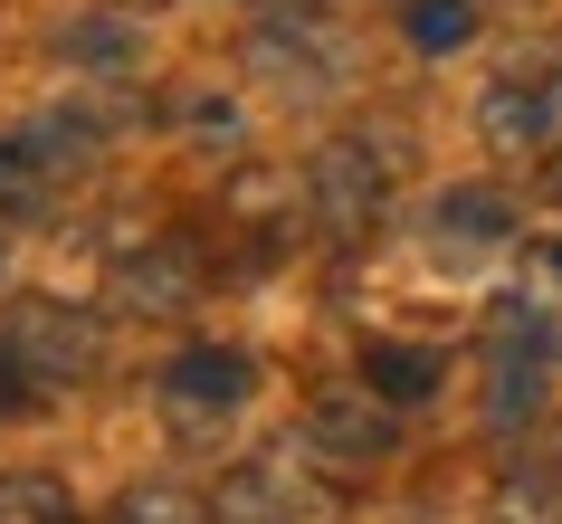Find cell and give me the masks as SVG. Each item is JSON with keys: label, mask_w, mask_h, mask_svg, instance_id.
<instances>
[{"label": "cell", "mask_w": 562, "mask_h": 524, "mask_svg": "<svg viewBox=\"0 0 562 524\" xmlns=\"http://www.w3.org/2000/svg\"><path fill=\"white\" fill-rule=\"evenodd\" d=\"M0 353H10L38 391H58V381H77L95 363V324L77 315V305H58V296H30V305H10V324H0Z\"/></svg>", "instance_id": "1"}, {"label": "cell", "mask_w": 562, "mask_h": 524, "mask_svg": "<svg viewBox=\"0 0 562 524\" xmlns=\"http://www.w3.org/2000/svg\"><path fill=\"white\" fill-rule=\"evenodd\" d=\"M248 353H229V344H191V353H172L162 363V410L172 420H229L238 401H248Z\"/></svg>", "instance_id": "2"}, {"label": "cell", "mask_w": 562, "mask_h": 524, "mask_svg": "<svg viewBox=\"0 0 562 524\" xmlns=\"http://www.w3.org/2000/svg\"><path fill=\"white\" fill-rule=\"evenodd\" d=\"M543 372H553V324L515 315V324L496 334V372H486V420H496V430L533 420V401H543Z\"/></svg>", "instance_id": "3"}, {"label": "cell", "mask_w": 562, "mask_h": 524, "mask_svg": "<svg viewBox=\"0 0 562 524\" xmlns=\"http://www.w3.org/2000/svg\"><path fill=\"white\" fill-rule=\"evenodd\" d=\"M191 287H201L191 248H134V258H115V305L124 315H181Z\"/></svg>", "instance_id": "4"}, {"label": "cell", "mask_w": 562, "mask_h": 524, "mask_svg": "<svg viewBox=\"0 0 562 524\" xmlns=\"http://www.w3.org/2000/svg\"><path fill=\"white\" fill-rule=\"evenodd\" d=\"M315 210H325L334 230H362V220L382 210V172H372L362 144H334L325 163H315Z\"/></svg>", "instance_id": "5"}, {"label": "cell", "mask_w": 562, "mask_h": 524, "mask_svg": "<svg viewBox=\"0 0 562 524\" xmlns=\"http://www.w3.org/2000/svg\"><path fill=\"white\" fill-rule=\"evenodd\" d=\"M220 524H315V495L286 487V467H238L220 487Z\"/></svg>", "instance_id": "6"}, {"label": "cell", "mask_w": 562, "mask_h": 524, "mask_svg": "<svg viewBox=\"0 0 562 524\" xmlns=\"http://www.w3.org/2000/svg\"><path fill=\"white\" fill-rule=\"evenodd\" d=\"M505 230H515V220H505L496 191H448V201H439V248L458 267H468L476 248H505Z\"/></svg>", "instance_id": "7"}, {"label": "cell", "mask_w": 562, "mask_h": 524, "mask_svg": "<svg viewBox=\"0 0 562 524\" xmlns=\"http://www.w3.org/2000/svg\"><path fill=\"white\" fill-rule=\"evenodd\" d=\"M315 438L334 458H382L391 448V410L382 401H315Z\"/></svg>", "instance_id": "8"}, {"label": "cell", "mask_w": 562, "mask_h": 524, "mask_svg": "<svg viewBox=\"0 0 562 524\" xmlns=\"http://www.w3.org/2000/svg\"><path fill=\"white\" fill-rule=\"evenodd\" d=\"M0 524H77V495L48 467H10L0 477Z\"/></svg>", "instance_id": "9"}, {"label": "cell", "mask_w": 562, "mask_h": 524, "mask_svg": "<svg viewBox=\"0 0 562 524\" xmlns=\"http://www.w3.org/2000/svg\"><path fill=\"white\" fill-rule=\"evenodd\" d=\"M429 391H439V363H429V353H411V344H382V353H372V401L419 410Z\"/></svg>", "instance_id": "10"}, {"label": "cell", "mask_w": 562, "mask_h": 524, "mask_svg": "<svg viewBox=\"0 0 562 524\" xmlns=\"http://www.w3.org/2000/svg\"><path fill=\"white\" fill-rule=\"evenodd\" d=\"M401 30H411L419 58H448V48H468L476 10H468V0H411V10H401Z\"/></svg>", "instance_id": "11"}, {"label": "cell", "mask_w": 562, "mask_h": 524, "mask_svg": "<svg viewBox=\"0 0 562 524\" xmlns=\"http://www.w3.org/2000/svg\"><path fill=\"white\" fill-rule=\"evenodd\" d=\"M486 134H496V144H543V134H553L543 87H496L486 96Z\"/></svg>", "instance_id": "12"}, {"label": "cell", "mask_w": 562, "mask_h": 524, "mask_svg": "<svg viewBox=\"0 0 562 524\" xmlns=\"http://www.w3.org/2000/svg\"><path fill=\"white\" fill-rule=\"evenodd\" d=\"M58 58H77V67H124V58H134V30H124V20H67V30H58Z\"/></svg>", "instance_id": "13"}, {"label": "cell", "mask_w": 562, "mask_h": 524, "mask_svg": "<svg viewBox=\"0 0 562 524\" xmlns=\"http://www.w3.org/2000/svg\"><path fill=\"white\" fill-rule=\"evenodd\" d=\"M105 524H201V505H191V487H124Z\"/></svg>", "instance_id": "14"}, {"label": "cell", "mask_w": 562, "mask_h": 524, "mask_svg": "<svg viewBox=\"0 0 562 524\" xmlns=\"http://www.w3.org/2000/svg\"><path fill=\"white\" fill-rule=\"evenodd\" d=\"M48 201V172L30 163V144H0V210H38Z\"/></svg>", "instance_id": "15"}, {"label": "cell", "mask_w": 562, "mask_h": 524, "mask_svg": "<svg viewBox=\"0 0 562 524\" xmlns=\"http://www.w3.org/2000/svg\"><path fill=\"white\" fill-rule=\"evenodd\" d=\"M553 201H562V163H553Z\"/></svg>", "instance_id": "16"}, {"label": "cell", "mask_w": 562, "mask_h": 524, "mask_svg": "<svg viewBox=\"0 0 562 524\" xmlns=\"http://www.w3.org/2000/svg\"><path fill=\"white\" fill-rule=\"evenodd\" d=\"M0 267H10V248H0Z\"/></svg>", "instance_id": "17"}]
</instances>
